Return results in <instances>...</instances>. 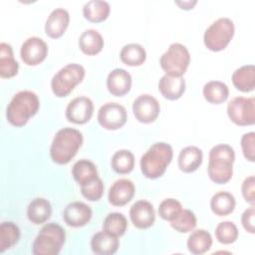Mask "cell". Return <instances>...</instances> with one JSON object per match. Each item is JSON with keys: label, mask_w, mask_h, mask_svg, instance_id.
<instances>
[{"label": "cell", "mask_w": 255, "mask_h": 255, "mask_svg": "<svg viewBox=\"0 0 255 255\" xmlns=\"http://www.w3.org/2000/svg\"><path fill=\"white\" fill-rule=\"evenodd\" d=\"M120 58L126 65L137 67L144 63L146 59V52L141 45L137 43H129L122 48Z\"/></svg>", "instance_id": "4dcf8cb0"}, {"label": "cell", "mask_w": 255, "mask_h": 255, "mask_svg": "<svg viewBox=\"0 0 255 255\" xmlns=\"http://www.w3.org/2000/svg\"><path fill=\"white\" fill-rule=\"evenodd\" d=\"M131 83L130 74L122 68L114 69L107 77V88L116 97H123L128 94L131 88Z\"/></svg>", "instance_id": "e0dca14e"}, {"label": "cell", "mask_w": 255, "mask_h": 255, "mask_svg": "<svg viewBox=\"0 0 255 255\" xmlns=\"http://www.w3.org/2000/svg\"><path fill=\"white\" fill-rule=\"evenodd\" d=\"M94 114V104L92 100L85 96L76 97L66 108V118L76 125L88 123Z\"/></svg>", "instance_id": "7c38bea8"}, {"label": "cell", "mask_w": 255, "mask_h": 255, "mask_svg": "<svg viewBox=\"0 0 255 255\" xmlns=\"http://www.w3.org/2000/svg\"><path fill=\"white\" fill-rule=\"evenodd\" d=\"M19 64L14 58L12 46L2 42L0 44V76L2 78H12L17 75Z\"/></svg>", "instance_id": "d4e9b609"}, {"label": "cell", "mask_w": 255, "mask_h": 255, "mask_svg": "<svg viewBox=\"0 0 255 255\" xmlns=\"http://www.w3.org/2000/svg\"><path fill=\"white\" fill-rule=\"evenodd\" d=\"M85 73V68L77 63L68 64L61 68L51 80L53 94L58 98L67 97L83 81Z\"/></svg>", "instance_id": "8992f818"}, {"label": "cell", "mask_w": 255, "mask_h": 255, "mask_svg": "<svg viewBox=\"0 0 255 255\" xmlns=\"http://www.w3.org/2000/svg\"><path fill=\"white\" fill-rule=\"evenodd\" d=\"M93 215L92 208L82 201H73L65 207L63 219L71 227H82L89 223Z\"/></svg>", "instance_id": "5bb4252c"}, {"label": "cell", "mask_w": 255, "mask_h": 255, "mask_svg": "<svg viewBox=\"0 0 255 255\" xmlns=\"http://www.w3.org/2000/svg\"><path fill=\"white\" fill-rule=\"evenodd\" d=\"M83 143V134L73 128H63L59 129L50 147V156L58 164L69 163L77 154Z\"/></svg>", "instance_id": "6da1fadb"}, {"label": "cell", "mask_w": 255, "mask_h": 255, "mask_svg": "<svg viewBox=\"0 0 255 255\" xmlns=\"http://www.w3.org/2000/svg\"><path fill=\"white\" fill-rule=\"evenodd\" d=\"M212 245V237L205 229L194 230L187 239V249L190 253L200 255L207 252Z\"/></svg>", "instance_id": "83f0119b"}, {"label": "cell", "mask_w": 255, "mask_h": 255, "mask_svg": "<svg viewBox=\"0 0 255 255\" xmlns=\"http://www.w3.org/2000/svg\"><path fill=\"white\" fill-rule=\"evenodd\" d=\"M66 242V231L58 223L45 224L37 234L32 252L35 255H57Z\"/></svg>", "instance_id": "5b68a950"}, {"label": "cell", "mask_w": 255, "mask_h": 255, "mask_svg": "<svg viewBox=\"0 0 255 255\" xmlns=\"http://www.w3.org/2000/svg\"><path fill=\"white\" fill-rule=\"evenodd\" d=\"M196 216L189 209H182L180 213L170 221V226L180 233H187L196 226Z\"/></svg>", "instance_id": "e575fe53"}, {"label": "cell", "mask_w": 255, "mask_h": 255, "mask_svg": "<svg viewBox=\"0 0 255 255\" xmlns=\"http://www.w3.org/2000/svg\"><path fill=\"white\" fill-rule=\"evenodd\" d=\"M104 44L102 35L95 29L85 30L79 38V47L88 56L99 54L103 50Z\"/></svg>", "instance_id": "603a6c76"}, {"label": "cell", "mask_w": 255, "mask_h": 255, "mask_svg": "<svg viewBox=\"0 0 255 255\" xmlns=\"http://www.w3.org/2000/svg\"><path fill=\"white\" fill-rule=\"evenodd\" d=\"M202 150L194 145H188L182 148L178 155V167L181 171L189 173L195 171L202 163Z\"/></svg>", "instance_id": "44dd1931"}, {"label": "cell", "mask_w": 255, "mask_h": 255, "mask_svg": "<svg viewBox=\"0 0 255 255\" xmlns=\"http://www.w3.org/2000/svg\"><path fill=\"white\" fill-rule=\"evenodd\" d=\"M160 107L157 100L148 94L138 96L132 104V112L135 119L142 124L154 122L159 115Z\"/></svg>", "instance_id": "8fae6325"}, {"label": "cell", "mask_w": 255, "mask_h": 255, "mask_svg": "<svg viewBox=\"0 0 255 255\" xmlns=\"http://www.w3.org/2000/svg\"><path fill=\"white\" fill-rule=\"evenodd\" d=\"M110 4L104 0H90L83 7L84 17L93 23L105 21L110 14Z\"/></svg>", "instance_id": "4316f807"}, {"label": "cell", "mask_w": 255, "mask_h": 255, "mask_svg": "<svg viewBox=\"0 0 255 255\" xmlns=\"http://www.w3.org/2000/svg\"><path fill=\"white\" fill-rule=\"evenodd\" d=\"M255 177L254 175H250L244 179L241 186L242 195L248 203L254 205L255 202Z\"/></svg>", "instance_id": "ab89813d"}, {"label": "cell", "mask_w": 255, "mask_h": 255, "mask_svg": "<svg viewBox=\"0 0 255 255\" xmlns=\"http://www.w3.org/2000/svg\"><path fill=\"white\" fill-rule=\"evenodd\" d=\"M197 1H183V2H175L178 6L181 7V9H185V10H188V9H192V7L196 4Z\"/></svg>", "instance_id": "b9f144b4"}, {"label": "cell", "mask_w": 255, "mask_h": 255, "mask_svg": "<svg viewBox=\"0 0 255 255\" xmlns=\"http://www.w3.org/2000/svg\"><path fill=\"white\" fill-rule=\"evenodd\" d=\"M236 205L233 194L228 191H218L210 199V208L215 215L226 216L230 214Z\"/></svg>", "instance_id": "484cf974"}, {"label": "cell", "mask_w": 255, "mask_h": 255, "mask_svg": "<svg viewBox=\"0 0 255 255\" xmlns=\"http://www.w3.org/2000/svg\"><path fill=\"white\" fill-rule=\"evenodd\" d=\"M48 54L46 42L39 37H30L25 40L20 49L22 61L28 66H36L42 63Z\"/></svg>", "instance_id": "4fadbf2b"}, {"label": "cell", "mask_w": 255, "mask_h": 255, "mask_svg": "<svg viewBox=\"0 0 255 255\" xmlns=\"http://www.w3.org/2000/svg\"><path fill=\"white\" fill-rule=\"evenodd\" d=\"M203 97L210 103L219 105L225 102L229 96V89L227 85L220 81H209L203 86Z\"/></svg>", "instance_id": "f546056e"}, {"label": "cell", "mask_w": 255, "mask_h": 255, "mask_svg": "<svg viewBox=\"0 0 255 255\" xmlns=\"http://www.w3.org/2000/svg\"><path fill=\"white\" fill-rule=\"evenodd\" d=\"M181 210V203L174 198H166L162 200L158 206L159 216L169 222L172 221L180 213Z\"/></svg>", "instance_id": "8d00e7d4"}, {"label": "cell", "mask_w": 255, "mask_h": 255, "mask_svg": "<svg viewBox=\"0 0 255 255\" xmlns=\"http://www.w3.org/2000/svg\"><path fill=\"white\" fill-rule=\"evenodd\" d=\"M254 215H255V209H254V205H251L249 208L245 209L241 215V223L242 226L244 227V229L253 234L255 231V227H254Z\"/></svg>", "instance_id": "60d3db41"}, {"label": "cell", "mask_w": 255, "mask_h": 255, "mask_svg": "<svg viewBox=\"0 0 255 255\" xmlns=\"http://www.w3.org/2000/svg\"><path fill=\"white\" fill-rule=\"evenodd\" d=\"M158 91L167 100L179 99L185 91V81L183 77L163 75L158 81Z\"/></svg>", "instance_id": "d6986e66"}, {"label": "cell", "mask_w": 255, "mask_h": 255, "mask_svg": "<svg viewBox=\"0 0 255 255\" xmlns=\"http://www.w3.org/2000/svg\"><path fill=\"white\" fill-rule=\"evenodd\" d=\"M111 165L117 173H129L134 167V155L130 150L120 149L114 153Z\"/></svg>", "instance_id": "d6a6232c"}, {"label": "cell", "mask_w": 255, "mask_h": 255, "mask_svg": "<svg viewBox=\"0 0 255 255\" xmlns=\"http://www.w3.org/2000/svg\"><path fill=\"white\" fill-rule=\"evenodd\" d=\"M128 227V220L123 213L112 212L109 213L103 222L104 231L107 233L120 237L123 236Z\"/></svg>", "instance_id": "836d02e7"}, {"label": "cell", "mask_w": 255, "mask_h": 255, "mask_svg": "<svg viewBox=\"0 0 255 255\" xmlns=\"http://www.w3.org/2000/svg\"><path fill=\"white\" fill-rule=\"evenodd\" d=\"M40 107L38 96L28 90L20 91L13 96L6 108V119L14 127H23L34 117Z\"/></svg>", "instance_id": "3957f363"}, {"label": "cell", "mask_w": 255, "mask_h": 255, "mask_svg": "<svg viewBox=\"0 0 255 255\" xmlns=\"http://www.w3.org/2000/svg\"><path fill=\"white\" fill-rule=\"evenodd\" d=\"M51 215H52V205L47 199L43 197L34 198L28 205V208H27L28 219L36 225L46 222L51 217Z\"/></svg>", "instance_id": "7402d4cb"}, {"label": "cell", "mask_w": 255, "mask_h": 255, "mask_svg": "<svg viewBox=\"0 0 255 255\" xmlns=\"http://www.w3.org/2000/svg\"><path fill=\"white\" fill-rule=\"evenodd\" d=\"M70 22L69 12L64 8L54 9L45 23V32L52 39H58L67 30Z\"/></svg>", "instance_id": "ac0fdd59"}, {"label": "cell", "mask_w": 255, "mask_h": 255, "mask_svg": "<svg viewBox=\"0 0 255 255\" xmlns=\"http://www.w3.org/2000/svg\"><path fill=\"white\" fill-rule=\"evenodd\" d=\"M235 152L231 145L220 143L214 145L209 151L207 172L209 178L217 183L228 182L233 174Z\"/></svg>", "instance_id": "7a4b0ae2"}, {"label": "cell", "mask_w": 255, "mask_h": 255, "mask_svg": "<svg viewBox=\"0 0 255 255\" xmlns=\"http://www.w3.org/2000/svg\"><path fill=\"white\" fill-rule=\"evenodd\" d=\"M128 120L127 110L119 103L104 104L98 112V122L106 129L116 130L125 126Z\"/></svg>", "instance_id": "30bf717a"}, {"label": "cell", "mask_w": 255, "mask_h": 255, "mask_svg": "<svg viewBox=\"0 0 255 255\" xmlns=\"http://www.w3.org/2000/svg\"><path fill=\"white\" fill-rule=\"evenodd\" d=\"M241 147L242 152L246 159L249 161H254V153H255V133L254 131H250L244 133L241 137Z\"/></svg>", "instance_id": "f35d334b"}, {"label": "cell", "mask_w": 255, "mask_h": 255, "mask_svg": "<svg viewBox=\"0 0 255 255\" xmlns=\"http://www.w3.org/2000/svg\"><path fill=\"white\" fill-rule=\"evenodd\" d=\"M135 187L131 180L120 178L116 180L109 189V202L115 206H124L132 199Z\"/></svg>", "instance_id": "2e32d148"}, {"label": "cell", "mask_w": 255, "mask_h": 255, "mask_svg": "<svg viewBox=\"0 0 255 255\" xmlns=\"http://www.w3.org/2000/svg\"><path fill=\"white\" fill-rule=\"evenodd\" d=\"M120 246L118 237L113 236L106 231H99L95 233L91 239V248L94 253L98 255H112L115 254Z\"/></svg>", "instance_id": "ffe728a7"}, {"label": "cell", "mask_w": 255, "mask_h": 255, "mask_svg": "<svg viewBox=\"0 0 255 255\" xmlns=\"http://www.w3.org/2000/svg\"><path fill=\"white\" fill-rule=\"evenodd\" d=\"M104 189L105 186L103 180L100 177L81 185L82 195L90 201H98L101 199L104 193Z\"/></svg>", "instance_id": "74e56055"}, {"label": "cell", "mask_w": 255, "mask_h": 255, "mask_svg": "<svg viewBox=\"0 0 255 255\" xmlns=\"http://www.w3.org/2000/svg\"><path fill=\"white\" fill-rule=\"evenodd\" d=\"M173 150L170 144L158 141L149 146L140 158L141 173L149 179L160 177L170 163Z\"/></svg>", "instance_id": "277c9868"}, {"label": "cell", "mask_w": 255, "mask_h": 255, "mask_svg": "<svg viewBox=\"0 0 255 255\" xmlns=\"http://www.w3.org/2000/svg\"><path fill=\"white\" fill-rule=\"evenodd\" d=\"M190 63V55L187 48L180 43H172L161 55L159 64L166 75L181 77Z\"/></svg>", "instance_id": "ba28073f"}, {"label": "cell", "mask_w": 255, "mask_h": 255, "mask_svg": "<svg viewBox=\"0 0 255 255\" xmlns=\"http://www.w3.org/2000/svg\"><path fill=\"white\" fill-rule=\"evenodd\" d=\"M235 32L234 23L227 17L215 20L204 32L203 42L205 47L213 52L224 50L230 43Z\"/></svg>", "instance_id": "52a82bcc"}, {"label": "cell", "mask_w": 255, "mask_h": 255, "mask_svg": "<svg viewBox=\"0 0 255 255\" xmlns=\"http://www.w3.org/2000/svg\"><path fill=\"white\" fill-rule=\"evenodd\" d=\"M255 100L253 97H235L227 104V115L237 126H251L255 122Z\"/></svg>", "instance_id": "9c48e42d"}, {"label": "cell", "mask_w": 255, "mask_h": 255, "mask_svg": "<svg viewBox=\"0 0 255 255\" xmlns=\"http://www.w3.org/2000/svg\"><path fill=\"white\" fill-rule=\"evenodd\" d=\"M72 175L80 185L99 177L95 163L85 158L80 159L74 163L72 167Z\"/></svg>", "instance_id": "f1b7e54d"}, {"label": "cell", "mask_w": 255, "mask_h": 255, "mask_svg": "<svg viewBox=\"0 0 255 255\" xmlns=\"http://www.w3.org/2000/svg\"><path fill=\"white\" fill-rule=\"evenodd\" d=\"M20 228L12 221H4L0 225V253L12 248L20 239Z\"/></svg>", "instance_id": "1f68e13d"}, {"label": "cell", "mask_w": 255, "mask_h": 255, "mask_svg": "<svg viewBox=\"0 0 255 255\" xmlns=\"http://www.w3.org/2000/svg\"><path fill=\"white\" fill-rule=\"evenodd\" d=\"M234 87L244 93L251 92L255 87V67L254 65H244L236 69L232 74Z\"/></svg>", "instance_id": "cb8c5ba5"}, {"label": "cell", "mask_w": 255, "mask_h": 255, "mask_svg": "<svg viewBox=\"0 0 255 255\" xmlns=\"http://www.w3.org/2000/svg\"><path fill=\"white\" fill-rule=\"evenodd\" d=\"M129 217L134 227L138 229L149 228L155 220V213L152 204L147 200L135 201L130 206Z\"/></svg>", "instance_id": "9a60e30c"}, {"label": "cell", "mask_w": 255, "mask_h": 255, "mask_svg": "<svg viewBox=\"0 0 255 255\" xmlns=\"http://www.w3.org/2000/svg\"><path fill=\"white\" fill-rule=\"evenodd\" d=\"M215 237L222 244H231L238 238L237 226L232 221H222L215 227Z\"/></svg>", "instance_id": "d590c367"}]
</instances>
